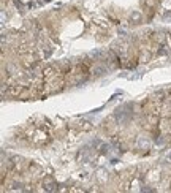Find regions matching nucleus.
I'll return each instance as SVG.
<instances>
[{"label":"nucleus","instance_id":"f257e3e1","mask_svg":"<svg viewBox=\"0 0 171 193\" xmlns=\"http://www.w3.org/2000/svg\"><path fill=\"white\" fill-rule=\"evenodd\" d=\"M138 147L143 149V150H146V149L151 147V141L147 139V136H139L138 138Z\"/></svg>","mask_w":171,"mask_h":193},{"label":"nucleus","instance_id":"f03ea898","mask_svg":"<svg viewBox=\"0 0 171 193\" xmlns=\"http://www.w3.org/2000/svg\"><path fill=\"white\" fill-rule=\"evenodd\" d=\"M116 119H117V122H127L130 119V112H127V111H122V109H119L117 112H116Z\"/></svg>","mask_w":171,"mask_h":193},{"label":"nucleus","instance_id":"7ed1b4c3","mask_svg":"<svg viewBox=\"0 0 171 193\" xmlns=\"http://www.w3.org/2000/svg\"><path fill=\"white\" fill-rule=\"evenodd\" d=\"M43 188L46 190V192H56V182H52V181H44V184H43Z\"/></svg>","mask_w":171,"mask_h":193},{"label":"nucleus","instance_id":"20e7f679","mask_svg":"<svg viewBox=\"0 0 171 193\" xmlns=\"http://www.w3.org/2000/svg\"><path fill=\"white\" fill-rule=\"evenodd\" d=\"M132 19L135 21V22H139V21H141V14H139V13H133V14H132Z\"/></svg>","mask_w":171,"mask_h":193},{"label":"nucleus","instance_id":"39448f33","mask_svg":"<svg viewBox=\"0 0 171 193\" xmlns=\"http://www.w3.org/2000/svg\"><path fill=\"white\" fill-rule=\"evenodd\" d=\"M14 3H16V6H18L19 10H22V3H19V0H14Z\"/></svg>","mask_w":171,"mask_h":193},{"label":"nucleus","instance_id":"423d86ee","mask_svg":"<svg viewBox=\"0 0 171 193\" xmlns=\"http://www.w3.org/2000/svg\"><path fill=\"white\" fill-rule=\"evenodd\" d=\"M13 188H14V190H19V188H22V185H19V184H16V185L13 187Z\"/></svg>","mask_w":171,"mask_h":193},{"label":"nucleus","instance_id":"0eeeda50","mask_svg":"<svg viewBox=\"0 0 171 193\" xmlns=\"http://www.w3.org/2000/svg\"><path fill=\"white\" fill-rule=\"evenodd\" d=\"M168 158H170V160H171V154H170V155H168Z\"/></svg>","mask_w":171,"mask_h":193}]
</instances>
